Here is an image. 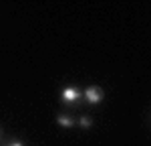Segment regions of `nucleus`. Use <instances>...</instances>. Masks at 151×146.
<instances>
[{
	"label": "nucleus",
	"mask_w": 151,
	"mask_h": 146,
	"mask_svg": "<svg viewBox=\"0 0 151 146\" xmlns=\"http://www.w3.org/2000/svg\"><path fill=\"white\" fill-rule=\"evenodd\" d=\"M81 89L79 87H75V85H69V87H65L63 91H60V97H63V101L65 104H75V101H79L81 99Z\"/></svg>",
	"instance_id": "obj_2"
},
{
	"label": "nucleus",
	"mask_w": 151,
	"mask_h": 146,
	"mask_svg": "<svg viewBox=\"0 0 151 146\" xmlns=\"http://www.w3.org/2000/svg\"><path fill=\"white\" fill-rule=\"evenodd\" d=\"M57 124L60 126V128H73V126H75V120H73L70 116H58Z\"/></svg>",
	"instance_id": "obj_3"
},
{
	"label": "nucleus",
	"mask_w": 151,
	"mask_h": 146,
	"mask_svg": "<svg viewBox=\"0 0 151 146\" xmlns=\"http://www.w3.org/2000/svg\"><path fill=\"white\" fill-rule=\"evenodd\" d=\"M79 126H81V128H91V126H93V120H91L89 116H81V118H79Z\"/></svg>",
	"instance_id": "obj_4"
},
{
	"label": "nucleus",
	"mask_w": 151,
	"mask_h": 146,
	"mask_svg": "<svg viewBox=\"0 0 151 146\" xmlns=\"http://www.w3.org/2000/svg\"><path fill=\"white\" fill-rule=\"evenodd\" d=\"M8 146H24L22 142H12V144H8Z\"/></svg>",
	"instance_id": "obj_5"
},
{
	"label": "nucleus",
	"mask_w": 151,
	"mask_h": 146,
	"mask_svg": "<svg viewBox=\"0 0 151 146\" xmlns=\"http://www.w3.org/2000/svg\"><path fill=\"white\" fill-rule=\"evenodd\" d=\"M103 97H105V93H103V89H101L99 85H91V87L85 89V99H87L89 104H93V106H97L99 101H103Z\"/></svg>",
	"instance_id": "obj_1"
}]
</instances>
